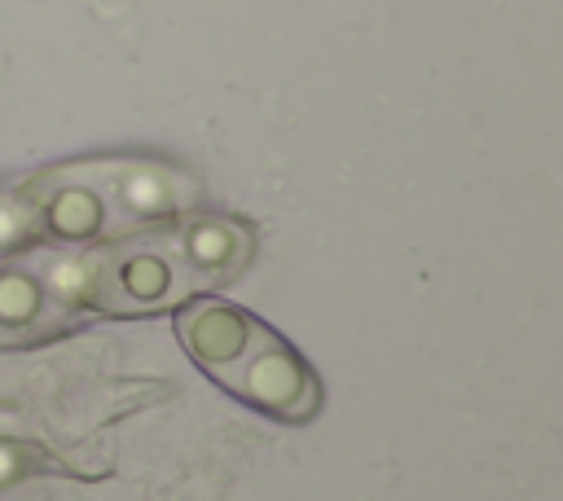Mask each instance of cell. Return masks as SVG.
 Here are the masks:
<instances>
[{
    "label": "cell",
    "mask_w": 563,
    "mask_h": 501,
    "mask_svg": "<svg viewBox=\"0 0 563 501\" xmlns=\"http://www.w3.org/2000/svg\"><path fill=\"white\" fill-rule=\"evenodd\" d=\"M44 220H48L53 233L79 242V237H92L106 224V202H101V193H92L84 185H70V189L53 193V202L44 207Z\"/></svg>",
    "instance_id": "obj_5"
},
{
    "label": "cell",
    "mask_w": 563,
    "mask_h": 501,
    "mask_svg": "<svg viewBox=\"0 0 563 501\" xmlns=\"http://www.w3.org/2000/svg\"><path fill=\"white\" fill-rule=\"evenodd\" d=\"M48 312V286L26 272H0V334L35 330Z\"/></svg>",
    "instance_id": "obj_4"
},
{
    "label": "cell",
    "mask_w": 563,
    "mask_h": 501,
    "mask_svg": "<svg viewBox=\"0 0 563 501\" xmlns=\"http://www.w3.org/2000/svg\"><path fill=\"white\" fill-rule=\"evenodd\" d=\"M26 237V220H18L13 207H0V246H18Z\"/></svg>",
    "instance_id": "obj_6"
},
{
    "label": "cell",
    "mask_w": 563,
    "mask_h": 501,
    "mask_svg": "<svg viewBox=\"0 0 563 501\" xmlns=\"http://www.w3.org/2000/svg\"><path fill=\"white\" fill-rule=\"evenodd\" d=\"M246 255V237L229 220H194L176 237V259L185 268V286L202 290L211 281H224Z\"/></svg>",
    "instance_id": "obj_3"
},
{
    "label": "cell",
    "mask_w": 563,
    "mask_h": 501,
    "mask_svg": "<svg viewBox=\"0 0 563 501\" xmlns=\"http://www.w3.org/2000/svg\"><path fill=\"white\" fill-rule=\"evenodd\" d=\"M176 286H185V268H180L176 250L145 246V250L114 255L106 264L97 290L114 308H154V303H167L176 294Z\"/></svg>",
    "instance_id": "obj_2"
},
{
    "label": "cell",
    "mask_w": 563,
    "mask_h": 501,
    "mask_svg": "<svg viewBox=\"0 0 563 501\" xmlns=\"http://www.w3.org/2000/svg\"><path fill=\"white\" fill-rule=\"evenodd\" d=\"M180 338L216 382L277 417H308V409L317 404V382L308 378L299 356L255 316L229 303L189 308L180 316Z\"/></svg>",
    "instance_id": "obj_1"
}]
</instances>
